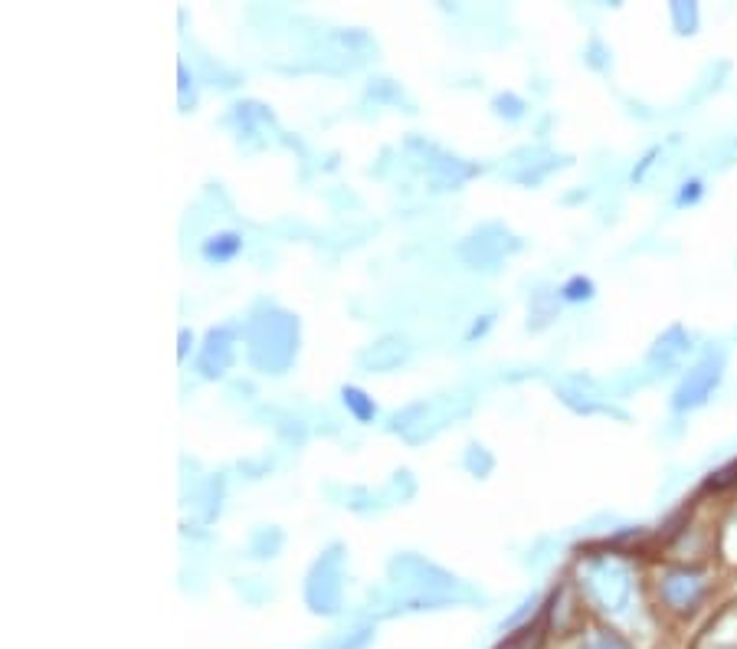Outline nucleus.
<instances>
[{
    "mask_svg": "<svg viewBox=\"0 0 737 649\" xmlns=\"http://www.w3.org/2000/svg\"><path fill=\"white\" fill-rule=\"evenodd\" d=\"M731 482H737V463H731L728 469H721L718 476H711L708 489H724V486H731Z\"/></svg>",
    "mask_w": 737,
    "mask_h": 649,
    "instance_id": "6e6552de",
    "label": "nucleus"
},
{
    "mask_svg": "<svg viewBox=\"0 0 737 649\" xmlns=\"http://www.w3.org/2000/svg\"><path fill=\"white\" fill-rule=\"evenodd\" d=\"M718 381H721V354H708V358L685 377V384L679 387V394H675V407L685 410V407L701 404V400L715 391Z\"/></svg>",
    "mask_w": 737,
    "mask_h": 649,
    "instance_id": "f257e3e1",
    "label": "nucleus"
},
{
    "mask_svg": "<svg viewBox=\"0 0 737 649\" xmlns=\"http://www.w3.org/2000/svg\"><path fill=\"white\" fill-rule=\"evenodd\" d=\"M662 597L669 600L672 607L688 610V607H695V600L701 597V581L692 574H672L669 581L662 584Z\"/></svg>",
    "mask_w": 737,
    "mask_h": 649,
    "instance_id": "7ed1b4c3",
    "label": "nucleus"
},
{
    "mask_svg": "<svg viewBox=\"0 0 737 649\" xmlns=\"http://www.w3.org/2000/svg\"><path fill=\"white\" fill-rule=\"evenodd\" d=\"M593 295V282L590 279H570L567 286H564V299H570V302H580V299H590Z\"/></svg>",
    "mask_w": 737,
    "mask_h": 649,
    "instance_id": "423d86ee",
    "label": "nucleus"
},
{
    "mask_svg": "<svg viewBox=\"0 0 737 649\" xmlns=\"http://www.w3.org/2000/svg\"><path fill=\"white\" fill-rule=\"evenodd\" d=\"M698 181H692V184H685V191H682V197H679V204H688V200H695L698 197Z\"/></svg>",
    "mask_w": 737,
    "mask_h": 649,
    "instance_id": "9d476101",
    "label": "nucleus"
},
{
    "mask_svg": "<svg viewBox=\"0 0 737 649\" xmlns=\"http://www.w3.org/2000/svg\"><path fill=\"white\" fill-rule=\"evenodd\" d=\"M544 643V623L534 620V623H525L521 630H515L508 636V640L498 643V649H541Z\"/></svg>",
    "mask_w": 737,
    "mask_h": 649,
    "instance_id": "20e7f679",
    "label": "nucleus"
},
{
    "mask_svg": "<svg viewBox=\"0 0 737 649\" xmlns=\"http://www.w3.org/2000/svg\"><path fill=\"white\" fill-rule=\"evenodd\" d=\"M584 649H626L616 636H597V640H590Z\"/></svg>",
    "mask_w": 737,
    "mask_h": 649,
    "instance_id": "1a4fd4ad",
    "label": "nucleus"
},
{
    "mask_svg": "<svg viewBox=\"0 0 737 649\" xmlns=\"http://www.w3.org/2000/svg\"><path fill=\"white\" fill-rule=\"evenodd\" d=\"M590 590L603 604V610H623L626 604V577L613 571L610 564H603V568L590 574Z\"/></svg>",
    "mask_w": 737,
    "mask_h": 649,
    "instance_id": "f03ea898",
    "label": "nucleus"
},
{
    "mask_svg": "<svg viewBox=\"0 0 737 649\" xmlns=\"http://www.w3.org/2000/svg\"><path fill=\"white\" fill-rule=\"evenodd\" d=\"M240 250V236H227V243H207V256L210 259H227Z\"/></svg>",
    "mask_w": 737,
    "mask_h": 649,
    "instance_id": "0eeeda50",
    "label": "nucleus"
},
{
    "mask_svg": "<svg viewBox=\"0 0 737 649\" xmlns=\"http://www.w3.org/2000/svg\"><path fill=\"white\" fill-rule=\"evenodd\" d=\"M344 404H348L354 413H358L361 420H371V417H374V404H367L364 394H361V391H354V387H348V391H344Z\"/></svg>",
    "mask_w": 737,
    "mask_h": 649,
    "instance_id": "39448f33",
    "label": "nucleus"
}]
</instances>
